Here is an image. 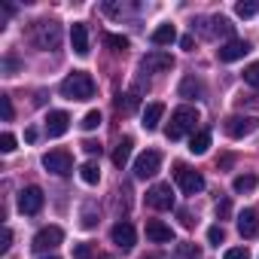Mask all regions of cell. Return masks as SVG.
<instances>
[{"mask_svg":"<svg viewBox=\"0 0 259 259\" xmlns=\"http://www.w3.org/2000/svg\"><path fill=\"white\" fill-rule=\"evenodd\" d=\"M116 104H119V110H122V113H135V110H138V104H141V98H138V89H132L128 95H122Z\"/></svg>","mask_w":259,"mask_h":259,"instance_id":"25","label":"cell"},{"mask_svg":"<svg viewBox=\"0 0 259 259\" xmlns=\"http://www.w3.org/2000/svg\"><path fill=\"white\" fill-rule=\"evenodd\" d=\"M104 43H107V46H113L116 52H125V49H128V37H122V34H107V37H104Z\"/></svg>","mask_w":259,"mask_h":259,"instance_id":"29","label":"cell"},{"mask_svg":"<svg viewBox=\"0 0 259 259\" xmlns=\"http://www.w3.org/2000/svg\"><path fill=\"white\" fill-rule=\"evenodd\" d=\"M95 95V79L85 70H73L61 79V98L67 101H89Z\"/></svg>","mask_w":259,"mask_h":259,"instance_id":"1","label":"cell"},{"mask_svg":"<svg viewBox=\"0 0 259 259\" xmlns=\"http://www.w3.org/2000/svg\"><path fill=\"white\" fill-rule=\"evenodd\" d=\"M4 67H7V76H16V70H19V61H16V58L10 55V58L4 61Z\"/></svg>","mask_w":259,"mask_h":259,"instance_id":"39","label":"cell"},{"mask_svg":"<svg viewBox=\"0 0 259 259\" xmlns=\"http://www.w3.org/2000/svg\"><path fill=\"white\" fill-rule=\"evenodd\" d=\"M159 168H162V156H159L156 150H147V153H141V156L135 159V177H138V180L156 177Z\"/></svg>","mask_w":259,"mask_h":259,"instance_id":"7","label":"cell"},{"mask_svg":"<svg viewBox=\"0 0 259 259\" xmlns=\"http://www.w3.org/2000/svg\"><path fill=\"white\" fill-rule=\"evenodd\" d=\"M25 141H28V144L37 141V128H28V132H25Z\"/></svg>","mask_w":259,"mask_h":259,"instance_id":"42","label":"cell"},{"mask_svg":"<svg viewBox=\"0 0 259 259\" xmlns=\"http://www.w3.org/2000/svg\"><path fill=\"white\" fill-rule=\"evenodd\" d=\"M174 180H177V186H180L186 195H198V192L204 189V177H201L198 171H192L189 165H177V168H174Z\"/></svg>","mask_w":259,"mask_h":259,"instance_id":"5","label":"cell"},{"mask_svg":"<svg viewBox=\"0 0 259 259\" xmlns=\"http://www.w3.org/2000/svg\"><path fill=\"white\" fill-rule=\"evenodd\" d=\"M141 67H144V73H165V70L174 67V58H171V52L153 49V52H147L141 58Z\"/></svg>","mask_w":259,"mask_h":259,"instance_id":"9","label":"cell"},{"mask_svg":"<svg viewBox=\"0 0 259 259\" xmlns=\"http://www.w3.org/2000/svg\"><path fill=\"white\" fill-rule=\"evenodd\" d=\"M0 110H4V122H13V98L0 95Z\"/></svg>","mask_w":259,"mask_h":259,"instance_id":"33","label":"cell"},{"mask_svg":"<svg viewBox=\"0 0 259 259\" xmlns=\"http://www.w3.org/2000/svg\"><path fill=\"white\" fill-rule=\"evenodd\" d=\"M147 238L153 244H171L174 241V232L171 226H165L162 220H147Z\"/></svg>","mask_w":259,"mask_h":259,"instance_id":"16","label":"cell"},{"mask_svg":"<svg viewBox=\"0 0 259 259\" xmlns=\"http://www.w3.org/2000/svg\"><path fill=\"white\" fill-rule=\"evenodd\" d=\"M247 52H250V43H247V40H229L226 46H220V49H217V58H220L223 64H232V61L244 58Z\"/></svg>","mask_w":259,"mask_h":259,"instance_id":"13","label":"cell"},{"mask_svg":"<svg viewBox=\"0 0 259 259\" xmlns=\"http://www.w3.org/2000/svg\"><path fill=\"white\" fill-rule=\"evenodd\" d=\"M204 95V85L195 79V76H186L183 82H180V98H186V101H198Z\"/></svg>","mask_w":259,"mask_h":259,"instance_id":"21","label":"cell"},{"mask_svg":"<svg viewBox=\"0 0 259 259\" xmlns=\"http://www.w3.org/2000/svg\"><path fill=\"white\" fill-rule=\"evenodd\" d=\"M238 232L241 238H256L259 235V210L256 207H247L238 213Z\"/></svg>","mask_w":259,"mask_h":259,"instance_id":"14","label":"cell"},{"mask_svg":"<svg viewBox=\"0 0 259 259\" xmlns=\"http://www.w3.org/2000/svg\"><path fill=\"white\" fill-rule=\"evenodd\" d=\"M174 259H201V250H198V244L183 241V244L174 247Z\"/></svg>","mask_w":259,"mask_h":259,"instance_id":"24","label":"cell"},{"mask_svg":"<svg viewBox=\"0 0 259 259\" xmlns=\"http://www.w3.org/2000/svg\"><path fill=\"white\" fill-rule=\"evenodd\" d=\"M207 147H210V132H195L192 141H189V153L192 156H204Z\"/></svg>","mask_w":259,"mask_h":259,"instance_id":"23","label":"cell"},{"mask_svg":"<svg viewBox=\"0 0 259 259\" xmlns=\"http://www.w3.org/2000/svg\"><path fill=\"white\" fill-rule=\"evenodd\" d=\"M180 220H183V226H192V223H195V220H192V217H189L186 210H180Z\"/></svg>","mask_w":259,"mask_h":259,"instance_id":"44","label":"cell"},{"mask_svg":"<svg viewBox=\"0 0 259 259\" xmlns=\"http://www.w3.org/2000/svg\"><path fill=\"white\" fill-rule=\"evenodd\" d=\"M13 150H16V138L10 132H4L0 135V153H13Z\"/></svg>","mask_w":259,"mask_h":259,"instance_id":"34","label":"cell"},{"mask_svg":"<svg viewBox=\"0 0 259 259\" xmlns=\"http://www.w3.org/2000/svg\"><path fill=\"white\" fill-rule=\"evenodd\" d=\"M70 46H73L76 55H89V28L82 22H76L70 28Z\"/></svg>","mask_w":259,"mask_h":259,"instance_id":"17","label":"cell"},{"mask_svg":"<svg viewBox=\"0 0 259 259\" xmlns=\"http://www.w3.org/2000/svg\"><path fill=\"white\" fill-rule=\"evenodd\" d=\"M147 204L153 210H171L174 207V189H171V183H156L147 192Z\"/></svg>","mask_w":259,"mask_h":259,"instance_id":"10","label":"cell"},{"mask_svg":"<svg viewBox=\"0 0 259 259\" xmlns=\"http://www.w3.org/2000/svg\"><path fill=\"white\" fill-rule=\"evenodd\" d=\"M235 13L241 19H253L259 13V4H256V0H241V4H235Z\"/></svg>","mask_w":259,"mask_h":259,"instance_id":"28","label":"cell"},{"mask_svg":"<svg viewBox=\"0 0 259 259\" xmlns=\"http://www.w3.org/2000/svg\"><path fill=\"white\" fill-rule=\"evenodd\" d=\"M244 82H250L253 89H259V61L244 67Z\"/></svg>","mask_w":259,"mask_h":259,"instance_id":"30","label":"cell"},{"mask_svg":"<svg viewBox=\"0 0 259 259\" xmlns=\"http://www.w3.org/2000/svg\"><path fill=\"white\" fill-rule=\"evenodd\" d=\"M82 226H85V229L95 226V213H92V207H85V213H82Z\"/></svg>","mask_w":259,"mask_h":259,"instance_id":"41","label":"cell"},{"mask_svg":"<svg viewBox=\"0 0 259 259\" xmlns=\"http://www.w3.org/2000/svg\"><path fill=\"white\" fill-rule=\"evenodd\" d=\"M95 253H92V247L89 244H76L73 247V259H92Z\"/></svg>","mask_w":259,"mask_h":259,"instance_id":"36","label":"cell"},{"mask_svg":"<svg viewBox=\"0 0 259 259\" xmlns=\"http://www.w3.org/2000/svg\"><path fill=\"white\" fill-rule=\"evenodd\" d=\"M162 116H165V104L162 101H153V104H147V110H144V128L147 132H156L159 128V122H162Z\"/></svg>","mask_w":259,"mask_h":259,"instance_id":"18","label":"cell"},{"mask_svg":"<svg viewBox=\"0 0 259 259\" xmlns=\"http://www.w3.org/2000/svg\"><path fill=\"white\" fill-rule=\"evenodd\" d=\"M79 177H82V183H89V186H95V183L101 180V168H98L95 162H85V165L79 168Z\"/></svg>","mask_w":259,"mask_h":259,"instance_id":"26","label":"cell"},{"mask_svg":"<svg viewBox=\"0 0 259 259\" xmlns=\"http://www.w3.org/2000/svg\"><path fill=\"white\" fill-rule=\"evenodd\" d=\"M82 150H85L89 156H101V144H98V141H82Z\"/></svg>","mask_w":259,"mask_h":259,"instance_id":"38","label":"cell"},{"mask_svg":"<svg viewBox=\"0 0 259 259\" xmlns=\"http://www.w3.org/2000/svg\"><path fill=\"white\" fill-rule=\"evenodd\" d=\"M207 241L220 247V244L226 241V229H223V226H210V229H207Z\"/></svg>","mask_w":259,"mask_h":259,"instance_id":"32","label":"cell"},{"mask_svg":"<svg viewBox=\"0 0 259 259\" xmlns=\"http://www.w3.org/2000/svg\"><path fill=\"white\" fill-rule=\"evenodd\" d=\"M31 40L37 49H58L61 46V25L58 22H34L31 28Z\"/></svg>","mask_w":259,"mask_h":259,"instance_id":"3","label":"cell"},{"mask_svg":"<svg viewBox=\"0 0 259 259\" xmlns=\"http://www.w3.org/2000/svg\"><path fill=\"white\" fill-rule=\"evenodd\" d=\"M198 119H201V116H198L195 107H177V110L171 113L168 128H165V138H168V141H180L186 132H195Z\"/></svg>","mask_w":259,"mask_h":259,"instance_id":"2","label":"cell"},{"mask_svg":"<svg viewBox=\"0 0 259 259\" xmlns=\"http://www.w3.org/2000/svg\"><path fill=\"white\" fill-rule=\"evenodd\" d=\"M180 46H183V49H192V46H195V40H192V37H183V40H180Z\"/></svg>","mask_w":259,"mask_h":259,"instance_id":"43","label":"cell"},{"mask_svg":"<svg viewBox=\"0 0 259 259\" xmlns=\"http://www.w3.org/2000/svg\"><path fill=\"white\" fill-rule=\"evenodd\" d=\"M110 238H113V244H116L119 250H132V247H135V241H138V235H135V226H132V223H116V226L110 229Z\"/></svg>","mask_w":259,"mask_h":259,"instance_id":"12","label":"cell"},{"mask_svg":"<svg viewBox=\"0 0 259 259\" xmlns=\"http://www.w3.org/2000/svg\"><path fill=\"white\" fill-rule=\"evenodd\" d=\"M61 241H64V232H61L58 226H46V229H40V232L34 235V244H31V247H34L37 253H46V250H55Z\"/></svg>","mask_w":259,"mask_h":259,"instance_id":"11","label":"cell"},{"mask_svg":"<svg viewBox=\"0 0 259 259\" xmlns=\"http://www.w3.org/2000/svg\"><path fill=\"white\" fill-rule=\"evenodd\" d=\"M67 128H70V116H67L64 110H52V113L46 116V135H49V138H61Z\"/></svg>","mask_w":259,"mask_h":259,"instance_id":"15","label":"cell"},{"mask_svg":"<svg viewBox=\"0 0 259 259\" xmlns=\"http://www.w3.org/2000/svg\"><path fill=\"white\" fill-rule=\"evenodd\" d=\"M232 31H235V25L226 16H213L210 19V28L204 31V37H229L232 40Z\"/></svg>","mask_w":259,"mask_h":259,"instance_id":"19","label":"cell"},{"mask_svg":"<svg viewBox=\"0 0 259 259\" xmlns=\"http://www.w3.org/2000/svg\"><path fill=\"white\" fill-rule=\"evenodd\" d=\"M177 40V28L174 25H159L156 31H153V43L156 46H171Z\"/></svg>","mask_w":259,"mask_h":259,"instance_id":"22","label":"cell"},{"mask_svg":"<svg viewBox=\"0 0 259 259\" xmlns=\"http://www.w3.org/2000/svg\"><path fill=\"white\" fill-rule=\"evenodd\" d=\"M259 128V119L256 116H226V122H223V132L229 135V138H235V141H241V138H247V135H253Z\"/></svg>","mask_w":259,"mask_h":259,"instance_id":"4","label":"cell"},{"mask_svg":"<svg viewBox=\"0 0 259 259\" xmlns=\"http://www.w3.org/2000/svg\"><path fill=\"white\" fill-rule=\"evenodd\" d=\"M10 244H13V232H10V229H4V244H0V253H7V250H10Z\"/></svg>","mask_w":259,"mask_h":259,"instance_id":"40","label":"cell"},{"mask_svg":"<svg viewBox=\"0 0 259 259\" xmlns=\"http://www.w3.org/2000/svg\"><path fill=\"white\" fill-rule=\"evenodd\" d=\"M43 259H61V256H55V253H52V256H43Z\"/></svg>","mask_w":259,"mask_h":259,"instance_id":"45","label":"cell"},{"mask_svg":"<svg viewBox=\"0 0 259 259\" xmlns=\"http://www.w3.org/2000/svg\"><path fill=\"white\" fill-rule=\"evenodd\" d=\"M229 213H232V201H229V198H223V201H217V217H220V220H226Z\"/></svg>","mask_w":259,"mask_h":259,"instance_id":"37","label":"cell"},{"mask_svg":"<svg viewBox=\"0 0 259 259\" xmlns=\"http://www.w3.org/2000/svg\"><path fill=\"white\" fill-rule=\"evenodd\" d=\"M43 201H46V195H43L40 186H25V189L19 192V210L28 213V217L40 213V210H43Z\"/></svg>","mask_w":259,"mask_h":259,"instance_id":"8","label":"cell"},{"mask_svg":"<svg viewBox=\"0 0 259 259\" xmlns=\"http://www.w3.org/2000/svg\"><path fill=\"white\" fill-rule=\"evenodd\" d=\"M141 259H162V256H141Z\"/></svg>","mask_w":259,"mask_h":259,"instance_id":"46","label":"cell"},{"mask_svg":"<svg viewBox=\"0 0 259 259\" xmlns=\"http://www.w3.org/2000/svg\"><path fill=\"white\" fill-rule=\"evenodd\" d=\"M132 147H135L132 138H122V141L116 144V150H113V165H116V168H125V165H128V159H132Z\"/></svg>","mask_w":259,"mask_h":259,"instance_id":"20","label":"cell"},{"mask_svg":"<svg viewBox=\"0 0 259 259\" xmlns=\"http://www.w3.org/2000/svg\"><path fill=\"white\" fill-rule=\"evenodd\" d=\"M223 259H250V253H247V247H229L223 253Z\"/></svg>","mask_w":259,"mask_h":259,"instance_id":"35","label":"cell"},{"mask_svg":"<svg viewBox=\"0 0 259 259\" xmlns=\"http://www.w3.org/2000/svg\"><path fill=\"white\" fill-rule=\"evenodd\" d=\"M232 189H235V192H253V189H256V177H253V174H238V177L232 180Z\"/></svg>","mask_w":259,"mask_h":259,"instance_id":"27","label":"cell"},{"mask_svg":"<svg viewBox=\"0 0 259 259\" xmlns=\"http://www.w3.org/2000/svg\"><path fill=\"white\" fill-rule=\"evenodd\" d=\"M98 125H101V113H98V110H92V113L82 116V128H85V132H95Z\"/></svg>","mask_w":259,"mask_h":259,"instance_id":"31","label":"cell"},{"mask_svg":"<svg viewBox=\"0 0 259 259\" xmlns=\"http://www.w3.org/2000/svg\"><path fill=\"white\" fill-rule=\"evenodd\" d=\"M43 168H46L49 174H55V177H64V174H70L73 159H70L67 150H52V153L43 156Z\"/></svg>","mask_w":259,"mask_h":259,"instance_id":"6","label":"cell"}]
</instances>
